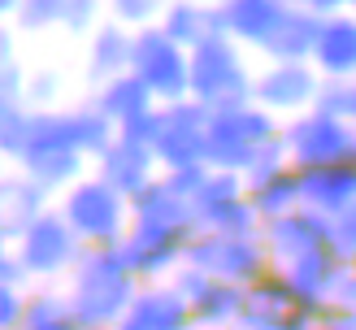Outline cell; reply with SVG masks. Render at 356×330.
I'll return each instance as SVG.
<instances>
[{
  "label": "cell",
  "mask_w": 356,
  "mask_h": 330,
  "mask_svg": "<svg viewBox=\"0 0 356 330\" xmlns=\"http://www.w3.org/2000/svg\"><path fill=\"white\" fill-rule=\"evenodd\" d=\"M135 295L139 283L122 261V248H83L65 278V300L83 330H118Z\"/></svg>",
  "instance_id": "6da1fadb"
},
{
  "label": "cell",
  "mask_w": 356,
  "mask_h": 330,
  "mask_svg": "<svg viewBox=\"0 0 356 330\" xmlns=\"http://www.w3.org/2000/svg\"><path fill=\"white\" fill-rule=\"evenodd\" d=\"M57 213L65 217L70 231L79 235L83 248H118L131 231V200L118 196L96 174H87V179H79L70 191H61Z\"/></svg>",
  "instance_id": "7a4b0ae2"
},
{
  "label": "cell",
  "mask_w": 356,
  "mask_h": 330,
  "mask_svg": "<svg viewBox=\"0 0 356 330\" xmlns=\"http://www.w3.org/2000/svg\"><path fill=\"white\" fill-rule=\"evenodd\" d=\"M17 170L40 183L48 196H61V191H70L79 179H87V156L74 152V144H70L65 109L31 117V139H26V152H22V161H17Z\"/></svg>",
  "instance_id": "3957f363"
},
{
  "label": "cell",
  "mask_w": 356,
  "mask_h": 330,
  "mask_svg": "<svg viewBox=\"0 0 356 330\" xmlns=\"http://www.w3.org/2000/svg\"><path fill=\"white\" fill-rule=\"evenodd\" d=\"M187 96L195 104H204L209 113L248 104L252 83H248V69L239 61V48L226 35H213V40L187 52Z\"/></svg>",
  "instance_id": "277c9868"
},
{
  "label": "cell",
  "mask_w": 356,
  "mask_h": 330,
  "mask_svg": "<svg viewBox=\"0 0 356 330\" xmlns=\"http://www.w3.org/2000/svg\"><path fill=\"white\" fill-rule=\"evenodd\" d=\"M209 152H204V165L209 170H222V174H243L252 165V156L274 144L278 126L274 117L257 109V104H235V109H218L209 113Z\"/></svg>",
  "instance_id": "5b68a950"
},
{
  "label": "cell",
  "mask_w": 356,
  "mask_h": 330,
  "mask_svg": "<svg viewBox=\"0 0 356 330\" xmlns=\"http://www.w3.org/2000/svg\"><path fill=\"white\" fill-rule=\"evenodd\" d=\"M13 256H17V265L26 270L31 278V287H52L57 278H70V270L79 265V256H83V243L79 235L65 226V217L57 213V204L48 208V213L40 222H31L26 226V235L13 243Z\"/></svg>",
  "instance_id": "8992f818"
},
{
  "label": "cell",
  "mask_w": 356,
  "mask_h": 330,
  "mask_svg": "<svg viewBox=\"0 0 356 330\" xmlns=\"http://www.w3.org/2000/svg\"><path fill=\"white\" fill-rule=\"evenodd\" d=\"M183 265L200 270L204 278L213 283H226V287H252L265 278V265H270V256H265V243L261 239H230V235H209L200 231L187 252H183Z\"/></svg>",
  "instance_id": "52a82bcc"
},
{
  "label": "cell",
  "mask_w": 356,
  "mask_h": 330,
  "mask_svg": "<svg viewBox=\"0 0 356 330\" xmlns=\"http://www.w3.org/2000/svg\"><path fill=\"white\" fill-rule=\"evenodd\" d=\"M287 161L296 165V174H309V170H326V165H343L356 161V131L339 117H326V113H305L296 117L287 131L278 135Z\"/></svg>",
  "instance_id": "ba28073f"
},
{
  "label": "cell",
  "mask_w": 356,
  "mask_h": 330,
  "mask_svg": "<svg viewBox=\"0 0 356 330\" xmlns=\"http://www.w3.org/2000/svg\"><path fill=\"white\" fill-rule=\"evenodd\" d=\"M131 74L148 87L156 104H178V100H187V52L178 48L161 26L135 31Z\"/></svg>",
  "instance_id": "9c48e42d"
},
{
  "label": "cell",
  "mask_w": 356,
  "mask_h": 330,
  "mask_svg": "<svg viewBox=\"0 0 356 330\" xmlns=\"http://www.w3.org/2000/svg\"><path fill=\"white\" fill-rule=\"evenodd\" d=\"M209 109L195 104L191 96L178 100V104H161V131L152 139V156H156V170L174 174V170H191V165H204V152H209Z\"/></svg>",
  "instance_id": "30bf717a"
},
{
  "label": "cell",
  "mask_w": 356,
  "mask_h": 330,
  "mask_svg": "<svg viewBox=\"0 0 356 330\" xmlns=\"http://www.w3.org/2000/svg\"><path fill=\"white\" fill-rule=\"evenodd\" d=\"M96 179L109 183L118 196L135 200L144 187H152L156 179H161V170H156L152 148H144V144H135V139H122L118 135L113 144L96 156Z\"/></svg>",
  "instance_id": "8fae6325"
},
{
  "label": "cell",
  "mask_w": 356,
  "mask_h": 330,
  "mask_svg": "<svg viewBox=\"0 0 356 330\" xmlns=\"http://www.w3.org/2000/svg\"><path fill=\"white\" fill-rule=\"evenodd\" d=\"M118 330H195V322H191V304L170 283H148L139 287Z\"/></svg>",
  "instance_id": "7c38bea8"
},
{
  "label": "cell",
  "mask_w": 356,
  "mask_h": 330,
  "mask_svg": "<svg viewBox=\"0 0 356 330\" xmlns=\"http://www.w3.org/2000/svg\"><path fill=\"white\" fill-rule=\"evenodd\" d=\"M48 208H52V196L35 179H26L22 170L0 174V235H5L9 243L22 239L26 226L40 222Z\"/></svg>",
  "instance_id": "4fadbf2b"
},
{
  "label": "cell",
  "mask_w": 356,
  "mask_h": 330,
  "mask_svg": "<svg viewBox=\"0 0 356 330\" xmlns=\"http://www.w3.org/2000/svg\"><path fill=\"white\" fill-rule=\"evenodd\" d=\"M300 200H305V208L322 213L326 222L356 208V161L300 174Z\"/></svg>",
  "instance_id": "5bb4252c"
},
{
  "label": "cell",
  "mask_w": 356,
  "mask_h": 330,
  "mask_svg": "<svg viewBox=\"0 0 356 330\" xmlns=\"http://www.w3.org/2000/svg\"><path fill=\"white\" fill-rule=\"evenodd\" d=\"M317 83L313 74H309V65H274V69H265V74L252 83V96H257V109H265V113H291V109H300V104H309V100H317Z\"/></svg>",
  "instance_id": "9a60e30c"
},
{
  "label": "cell",
  "mask_w": 356,
  "mask_h": 330,
  "mask_svg": "<svg viewBox=\"0 0 356 330\" xmlns=\"http://www.w3.org/2000/svg\"><path fill=\"white\" fill-rule=\"evenodd\" d=\"M131 48H135V35L127 26H118V22H104L87 35V61H83V74L92 79L96 87L100 83H109V79H122V74H131Z\"/></svg>",
  "instance_id": "2e32d148"
},
{
  "label": "cell",
  "mask_w": 356,
  "mask_h": 330,
  "mask_svg": "<svg viewBox=\"0 0 356 330\" xmlns=\"http://www.w3.org/2000/svg\"><path fill=\"white\" fill-rule=\"evenodd\" d=\"M313 61L326 79H339V83L356 74V17H322Z\"/></svg>",
  "instance_id": "e0dca14e"
},
{
  "label": "cell",
  "mask_w": 356,
  "mask_h": 330,
  "mask_svg": "<svg viewBox=\"0 0 356 330\" xmlns=\"http://www.w3.org/2000/svg\"><path fill=\"white\" fill-rule=\"evenodd\" d=\"M222 13V35L226 40H248V44H270L274 31L282 26L287 9L274 5V0H239V5H226Z\"/></svg>",
  "instance_id": "ac0fdd59"
},
{
  "label": "cell",
  "mask_w": 356,
  "mask_h": 330,
  "mask_svg": "<svg viewBox=\"0 0 356 330\" xmlns=\"http://www.w3.org/2000/svg\"><path fill=\"white\" fill-rule=\"evenodd\" d=\"M92 104L113 122L118 131H122V126H131L135 117H144V113H152V109H161V104L152 100V92H148V87L139 83L135 74H122V79L100 83V87H96V96H92Z\"/></svg>",
  "instance_id": "d6986e66"
},
{
  "label": "cell",
  "mask_w": 356,
  "mask_h": 330,
  "mask_svg": "<svg viewBox=\"0 0 356 330\" xmlns=\"http://www.w3.org/2000/svg\"><path fill=\"white\" fill-rule=\"evenodd\" d=\"M156 26H161L183 52H191L195 44L222 35V13L218 9H200V5H170V9H161V22Z\"/></svg>",
  "instance_id": "ffe728a7"
},
{
  "label": "cell",
  "mask_w": 356,
  "mask_h": 330,
  "mask_svg": "<svg viewBox=\"0 0 356 330\" xmlns=\"http://www.w3.org/2000/svg\"><path fill=\"white\" fill-rule=\"evenodd\" d=\"M317 31H322V17L317 13H291L287 9V17L274 31V40L265 44V52L278 57L282 65H305V57H313V48H317Z\"/></svg>",
  "instance_id": "44dd1931"
},
{
  "label": "cell",
  "mask_w": 356,
  "mask_h": 330,
  "mask_svg": "<svg viewBox=\"0 0 356 330\" xmlns=\"http://www.w3.org/2000/svg\"><path fill=\"white\" fill-rule=\"evenodd\" d=\"M248 308V291L243 287H226V283H209L200 295L191 300V322L200 330H226L243 317Z\"/></svg>",
  "instance_id": "7402d4cb"
},
{
  "label": "cell",
  "mask_w": 356,
  "mask_h": 330,
  "mask_svg": "<svg viewBox=\"0 0 356 330\" xmlns=\"http://www.w3.org/2000/svg\"><path fill=\"white\" fill-rule=\"evenodd\" d=\"M65 122H70V144H74V152H83L87 161H96V156L118 139V126L96 109L92 100H83V104H74V109H65Z\"/></svg>",
  "instance_id": "603a6c76"
},
{
  "label": "cell",
  "mask_w": 356,
  "mask_h": 330,
  "mask_svg": "<svg viewBox=\"0 0 356 330\" xmlns=\"http://www.w3.org/2000/svg\"><path fill=\"white\" fill-rule=\"evenodd\" d=\"M22 330H83L79 317L70 313V300L61 287H31L26 291V317Z\"/></svg>",
  "instance_id": "cb8c5ba5"
},
{
  "label": "cell",
  "mask_w": 356,
  "mask_h": 330,
  "mask_svg": "<svg viewBox=\"0 0 356 330\" xmlns=\"http://www.w3.org/2000/svg\"><path fill=\"white\" fill-rule=\"evenodd\" d=\"M31 109L26 104H0V161H22L26 139H31Z\"/></svg>",
  "instance_id": "d4e9b609"
},
{
  "label": "cell",
  "mask_w": 356,
  "mask_h": 330,
  "mask_svg": "<svg viewBox=\"0 0 356 330\" xmlns=\"http://www.w3.org/2000/svg\"><path fill=\"white\" fill-rule=\"evenodd\" d=\"M13 22L17 31H52V26H61V0H17L13 5Z\"/></svg>",
  "instance_id": "484cf974"
},
{
  "label": "cell",
  "mask_w": 356,
  "mask_h": 330,
  "mask_svg": "<svg viewBox=\"0 0 356 330\" xmlns=\"http://www.w3.org/2000/svg\"><path fill=\"white\" fill-rule=\"evenodd\" d=\"M61 96V74L57 69H35L26 74V109L31 113H52Z\"/></svg>",
  "instance_id": "4316f807"
},
{
  "label": "cell",
  "mask_w": 356,
  "mask_h": 330,
  "mask_svg": "<svg viewBox=\"0 0 356 330\" xmlns=\"http://www.w3.org/2000/svg\"><path fill=\"white\" fill-rule=\"evenodd\" d=\"M156 13H161V9H156L152 0H113V5H109V22L127 26L135 35L144 26H156Z\"/></svg>",
  "instance_id": "83f0119b"
},
{
  "label": "cell",
  "mask_w": 356,
  "mask_h": 330,
  "mask_svg": "<svg viewBox=\"0 0 356 330\" xmlns=\"http://www.w3.org/2000/svg\"><path fill=\"white\" fill-rule=\"evenodd\" d=\"M96 26H100V5L96 0H61V31L92 35Z\"/></svg>",
  "instance_id": "f1b7e54d"
},
{
  "label": "cell",
  "mask_w": 356,
  "mask_h": 330,
  "mask_svg": "<svg viewBox=\"0 0 356 330\" xmlns=\"http://www.w3.org/2000/svg\"><path fill=\"white\" fill-rule=\"evenodd\" d=\"M26 317V291L0 283V330H22Z\"/></svg>",
  "instance_id": "f546056e"
},
{
  "label": "cell",
  "mask_w": 356,
  "mask_h": 330,
  "mask_svg": "<svg viewBox=\"0 0 356 330\" xmlns=\"http://www.w3.org/2000/svg\"><path fill=\"white\" fill-rule=\"evenodd\" d=\"M0 104H26V69H22V61L0 65Z\"/></svg>",
  "instance_id": "4dcf8cb0"
},
{
  "label": "cell",
  "mask_w": 356,
  "mask_h": 330,
  "mask_svg": "<svg viewBox=\"0 0 356 330\" xmlns=\"http://www.w3.org/2000/svg\"><path fill=\"white\" fill-rule=\"evenodd\" d=\"M9 61H17V52H13V31L0 22V65H9Z\"/></svg>",
  "instance_id": "1f68e13d"
},
{
  "label": "cell",
  "mask_w": 356,
  "mask_h": 330,
  "mask_svg": "<svg viewBox=\"0 0 356 330\" xmlns=\"http://www.w3.org/2000/svg\"><path fill=\"white\" fill-rule=\"evenodd\" d=\"M348 126L356 131V79H352V92H348Z\"/></svg>",
  "instance_id": "d6a6232c"
},
{
  "label": "cell",
  "mask_w": 356,
  "mask_h": 330,
  "mask_svg": "<svg viewBox=\"0 0 356 330\" xmlns=\"http://www.w3.org/2000/svg\"><path fill=\"white\" fill-rule=\"evenodd\" d=\"M9 256H13V243L0 235V270H5V261H9Z\"/></svg>",
  "instance_id": "836d02e7"
},
{
  "label": "cell",
  "mask_w": 356,
  "mask_h": 330,
  "mask_svg": "<svg viewBox=\"0 0 356 330\" xmlns=\"http://www.w3.org/2000/svg\"><path fill=\"white\" fill-rule=\"evenodd\" d=\"M5 13H13V0H0V17H5Z\"/></svg>",
  "instance_id": "e575fe53"
}]
</instances>
